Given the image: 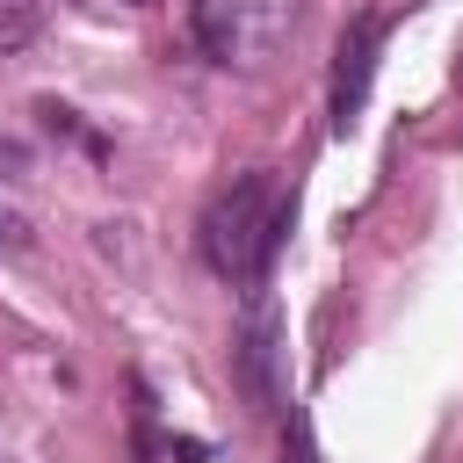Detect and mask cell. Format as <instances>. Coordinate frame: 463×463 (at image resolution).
Listing matches in <instances>:
<instances>
[{
    "mask_svg": "<svg viewBox=\"0 0 463 463\" xmlns=\"http://www.w3.org/2000/svg\"><path fill=\"white\" fill-rule=\"evenodd\" d=\"M282 232H289V195L275 188L268 166H253V174H239V181L203 210L195 246H203L210 275H224V282H253V289H260L268 260L282 253Z\"/></svg>",
    "mask_w": 463,
    "mask_h": 463,
    "instance_id": "6da1fadb",
    "label": "cell"
},
{
    "mask_svg": "<svg viewBox=\"0 0 463 463\" xmlns=\"http://www.w3.org/2000/svg\"><path fill=\"white\" fill-rule=\"evenodd\" d=\"M232 383L253 412H289V347H282V311L268 289H253L239 333H232Z\"/></svg>",
    "mask_w": 463,
    "mask_h": 463,
    "instance_id": "7a4b0ae2",
    "label": "cell"
},
{
    "mask_svg": "<svg viewBox=\"0 0 463 463\" xmlns=\"http://www.w3.org/2000/svg\"><path fill=\"white\" fill-rule=\"evenodd\" d=\"M376 51H383V22L354 14L333 43V130H354L362 101H369V80H376Z\"/></svg>",
    "mask_w": 463,
    "mask_h": 463,
    "instance_id": "3957f363",
    "label": "cell"
},
{
    "mask_svg": "<svg viewBox=\"0 0 463 463\" xmlns=\"http://www.w3.org/2000/svg\"><path fill=\"white\" fill-rule=\"evenodd\" d=\"M36 36V0H0V51H22Z\"/></svg>",
    "mask_w": 463,
    "mask_h": 463,
    "instance_id": "277c9868",
    "label": "cell"
},
{
    "mask_svg": "<svg viewBox=\"0 0 463 463\" xmlns=\"http://www.w3.org/2000/svg\"><path fill=\"white\" fill-rule=\"evenodd\" d=\"M275 463H318V441H311V420L289 405V420H282V456Z\"/></svg>",
    "mask_w": 463,
    "mask_h": 463,
    "instance_id": "5b68a950",
    "label": "cell"
}]
</instances>
